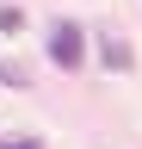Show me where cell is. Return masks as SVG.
I'll use <instances>...</instances> for the list:
<instances>
[{"label": "cell", "mask_w": 142, "mask_h": 149, "mask_svg": "<svg viewBox=\"0 0 142 149\" xmlns=\"http://www.w3.org/2000/svg\"><path fill=\"white\" fill-rule=\"evenodd\" d=\"M49 62L56 68H80L86 62V31L74 25V19H62V25L49 31Z\"/></svg>", "instance_id": "cell-1"}, {"label": "cell", "mask_w": 142, "mask_h": 149, "mask_svg": "<svg viewBox=\"0 0 142 149\" xmlns=\"http://www.w3.org/2000/svg\"><path fill=\"white\" fill-rule=\"evenodd\" d=\"M105 68H130V44L111 37V44H105Z\"/></svg>", "instance_id": "cell-2"}, {"label": "cell", "mask_w": 142, "mask_h": 149, "mask_svg": "<svg viewBox=\"0 0 142 149\" xmlns=\"http://www.w3.org/2000/svg\"><path fill=\"white\" fill-rule=\"evenodd\" d=\"M0 81H12V87H19V81H25V74H19V68H12V62H0Z\"/></svg>", "instance_id": "cell-3"}, {"label": "cell", "mask_w": 142, "mask_h": 149, "mask_svg": "<svg viewBox=\"0 0 142 149\" xmlns=\"http://www.w3.org/2000/svg\"><path fill=\"white\" fill-rule=\"evenodd\" d=\"M6 149H43V143L37 137H19V143H6Z\"/></svg>", "instance_id": "cell-4"}, {"label": "cell", "mask_w": 142, "mask_h": 149, "mask_svg": "<svg viewBox=\"0 0 142 149\" xmlns=\"http://www.w3.org/2000/svg\"><path fill=\"white\" fill-rule=\"evenodd\" d=\"M0 149H6V143H0Z\"/></svg>", "instance_id": "cell-5"}]
</instances>
